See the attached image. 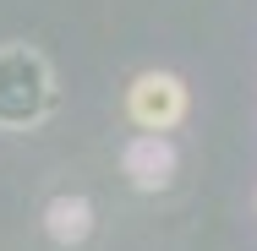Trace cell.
<instances>
[{"mask_svg":"<svg viewBox=\"0 0 257 251\" xmlns=\"http://www.w3.org/2000/svg\"><path fill=\"white\" fill-rule=\"evenodd\" d=\"M55 109V71L28 44L0 50V131H28Z\"/></svg>","mask_w":257,"mask_h":251,"instance_id":"cell-1","label":"cell"},{"mask_svg":"<svg viewBox=\"0 0 257 251\" xmlns=\"http://www.w3.org/2000/svg\"><path fill=\"white\" fill-rule=\"evenodd\" d=\"M126 115L137 131H170L186 120V82L175 71H143L126 88Z\"/></svg>","mask_w":257,"mask_h":251,"instance_id":"cell-2","label":"cell"},{"mask_svg":"<svg viewBox=\"0 0 257 251\" xmlns=\"http://www.w3.org/2000/svg\"><path fill=\"white\" fill-rule=\"evenodd\" d=\"M120 169H126V180H132L137 191H164L170 175H175L170 137H164V131H137V137L126 142V153H120Z\"/></svg>","mask_w":257,"mask_h":251,"instance_id":"cell-3","label":"cell"},{"mask_svg":"<svg viewBox=\"0 0 257 251\" xmlns=\"http://www.w3.org/2000/svg\"><path fill=\"white\" fill-rule=\"evenodd\" d=\"M44 229H50L55 246H82V240L93 235V202H88V197H71V191L50 197V207H44Z\"/></svg>","mask_w":257,"mask_h":251,"instance_id":"cell-4","label":"cell"}]
</instances>
